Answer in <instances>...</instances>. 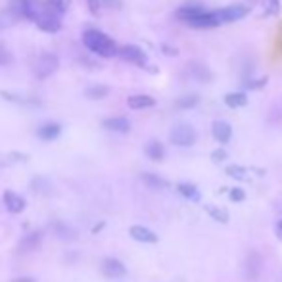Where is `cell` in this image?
<instances>
[{
  "label": "cell",
  "mask_w": 282,
  "mask_h": 282,
  "mask_svg": "<svg viewBox=\"0 0 282 282\" xmlns=\"http://www.w3.org/2000/svg\"><path fill=\"white\" fill-rule=\"evenodd\" d=\"M177 17L180 21H184L188 27L192 29H213V27H219L221 19L217 12H209L200 6H182L177 10Z\"/></svg>",
  "instance_id": "6da1fadb"
},
{
  "label": "cell",
  "mask_w": 282,
  "mask_h": 282,
  "mask_svg": "<svg viewBox=\"0 0 282 282\" xmlns=\"http://www.w3.org/2000/svg\"><path fill=\"white\" fill-rule=\"evenodd\" d=\"M83 42H85V46L90 52L102 56V58H111V56L119 54V48L115 44V40L111 39L110 35L98 31V29H86L83 33Z\"/></svg>",
  "instance_id": "7a4b0ae2"
},
{
  "label": "cell",
  "mask_w": 282,
  "mask_h": 282,
  "mask_svg": "<svg viewBox=\"0 0 282 282\" xmlns=\"http://www.w3.org/2000/svg\"><path fill=\"white\" fill-rule=\"evenodd\" d=\"M58 67H60V60H58V56L52 54V52H42V54L37 56L35 62H33V73H35L39 79L50 77L52 73H56Z\"/></svg>",
  "instance_id": "3957f363"
},
{
  "label": "cell",
  "mask_w": 282,
  "mask_h": 282,
  "mask_svg": "<svg viewBox=\"0 0 282 282\" xmlns=\"http://www.w3.org/2000/svg\"><path fill=\"white\" fill-rule=\"evenodd\" d=\"M169 140L171 144L179 146V148H188L196 142V129L188 123H179L171 129L169 133Z\"/></svg>",
  "instance_id": "277c9868"
},
{
  "label": "cell",
  "mask_w": 282,
  "mask_h": 282,
  "mask_svg": "<svg viewBox=\"0 0 282 282\" xmlns=\"http://www.w3.org/2000/svg\"><path fill=\"white\" fill-rule=\"evenodd\" d=\"M10 8L17 17H25V19L35 21L37 16L40 14V10H42V4L39 0H12Z\"/></svg>",
  "instance_id": "5b68a950"
},
{
  "label": "cell",
  "mask_w": 282,
  "mask_h": 282,
  "mask_svg": "<svg viewBox=\"0 0 282 282\" xmlns=\"http://www.w3.org/2000/svg\"><path fill=\"white\" fill-rule=\"evenodd\" d=\"M35 24H37V27H39L40 31L58 33L62 29V16H56V14L48 12V10L42 6L40 14L37 16V19H35Z\"/></svg>",
  "instance_id": "8992f818"
},
{
  "label": "cell",
  "mask_w": 282,
  "mask_h": 282,
  "mask_svg": "<svg viewBox=\"0 0 282 282\" xmlns=\"http://www.w3.org/2000/svg\"><path fill=\"white\" fill-rule=\"evenodd\" d=\"M248 12H250V10H248V6H244V4H230V6H225V8L217 10L221 24L238 21V19H242V17L248 16Z\"/></svg>",
  "instance_id": "52a82bcc"
},
{
  "label": "cell",
  "mask_w": 282,
  "mask_h": 282,
  "mask_svg": "<svg viewBox=\"0 0 282 282\" xmlns=\"http://www.w3.org/2000/svg\"><path fill=\"white\" fill-rule=\"evenodd\" d=\"M119 56L129 63L134 65H144L146 63V52L138 48L136 44H125V46L119 48Z\"/></svg>",
  "instance_id": "ba28073f"
},
{
  "label": "cell",
  "mask_w": 282,
  "mask_h": 282,
  "mask_svg": "<svg viewBox=\"0 0 282 282\" xmlns=\"http://www.w3.org/2000/svg\"><path fill=\"white\" fill-rule=\"evenodd\" d=\"M102 273L108 276V278H123L127 274L125 265L115 257H106L102 261Z\"/></svg>",
  "instance_id": "9c48e42d"
},
{
  "label": "cell",
  "mask_w": 282,
  "mask_h": 282,
  "mask_svg": "<svg viewBox=\"0 0 282 282\" xmlns=\"http://www.w3.org/2000/svg\"><path fill=\"white\" fill-rule=\"evenodd\" d=\"M4 205H6V209H8L10 213H21L25 212V207H27V202H25L24 196H19L17 192H12V190H8V192H4Z\"/></svg>",
  "instance_id": "30bf717a"
},
{
  "label": "cell",
  "mask_w": 282,
  "mask_h": 282,
  "mask_svg": "<svg viewBox=\"0 0 282 282\" xmlns=\"http://www.w3.org/2000/svg\"><path fill=\"white\" fill-rule=\"evenodd\" d=\"M212 134L217 142H221V144H227V142L232 138V127L228 125L227 121H221V119H217V121H213V125H212Z\"/></svg>",
  "instance_id": "8fae6325"
},
{
  "label": "cell",
  "mask_w": 282,
  "mask_h": 282,
  "mask_svg": "<svg viewBox=\"0 0 282 282\" xmlns=\"http://www.w3.org/2000/svg\"><path fill=\"white\" fill-rule=\"evenodd\" d=\"M127 106L131 110H148V108L156 106V98L148 96V94H133L127 98Z\"/></svg>",
  "instance_id": "7c38bea8"
},
{
  "label": "cell",
  "mask_w": 282,
  "mask_h": 282,
  "mask_svg": "<svg viewBox=\"0 0 282 282\" xmlns=\"http://www.w3.org/2000/svg\"><path fill=\"white\" fill-rule=\"evenodd\" d=\"M129 234L133 236L136 242H142V244H156L157 242L156 232H152L150 228L140 227V225H133V227L129 228Z\"/></svg>",
  "instance_id": "4fadbf2b"
},
{
  "label": "cell",
  "mask_w": 282,
  "mask_h": 282,
  "mask_svg": "<svg viewBox=\"0 0 282 282\" xmlns=\"http://www.w3.org/2000/svg\"><path fill=\"white\" fill-rule=\"evenodd\" d=\"M108 131H113V133H129L131 131V121L123 115H115V118H108L104 119L102 123Z\"/></svg>",
  "instance_id": "5bb4252c"
},
{
  "label": "cell",
  "mask_w": 282,
  "mask_h": 282,
  "mask_svg": "<svg viewBox=\"0 0 282 282\" xmlns=\"http://www.w3.org/2000/svg\"><path fill=\"white\" fill-rule=\"evenodd\" d=\"M37 134H39V138H42V140H48V142L56 140L62 134V125L60 123H54V121H48V123L39 127Z\"/></svg>",
  "instance_id": "9a60e30c"
},
{
  "label": "cell",
  "mask_w": 282,
  "mask_h": 282,
  "mask_svg": "<svg viewBox=\"0 0 282 282\" xmlns=\"http://www.w3.org/2000/svg\"><path fill=\"white\" fill-rule=\"evenodd\" d=\"M40 240H42V232L40 230H35V232H31V234H27L19 242V250L21 251H33V250H37L39 248V244Z\"/></svg>",
  "instance_id": "2e32d148"
},
{
  "label": "cell",
  "mask_w": 282,
  "mask_h": 282,
  "mask_svg": "<svg viewBox=\"0 0 282 282\" xmlns=\"http://www.w3.org/2000/svg\"><path fill=\"white\" fill-rule=\"evenodd\" d=\"M21 161H27L25 154H19V152H0V167H10V165L21 163Z\"/></svg>",
  "instance_id": "e0dca14e"
},
{
  "label": "cell",
  "mask_w": 282,
  "mask_h": 282,
  "mask_svg": "<svg viewBox=\"0 0 282 282\" xmlns=\"http://www.w3.org/2000/svg\"><path fill=\"white\" fill-rule=\"evenodd\" d=\"M140 179L146 186L156 188V190H163V188L169 186V182H167V180L161 179V177H157V175H154V173H142Z\"/></svg>",
  "instance_id": "ac0fdd59"
},
{
  "label": "cell",
  "mask_w": 282,
  "mask_h": 282,
  "mask_svg": "<svg viewBox=\"0 0 282 282\" xmlns=\"http://www.w3.org/2000/svg\"><path fill=\"white\" fill-rule=\"evenodd\" d=\"M146 156L152 159V161H161L165 157V148L161 142L157 140H152L146 144Z\"/></svg>",
  "instance_id": "d6986e66"
},
{
  "label": "cell",
  "mask_w": 282,
  "mask_h": 282,
  "mask_svg": "<svg viewBox=\"0 0 282 282\" xmlns=\"http://www.w3.org/2000/svg\"><path fill=\"white\" fill-rule=\"evenodd\" d=\"M177 190H179L180 196L188 198L192 202H200V192H198L196 184H192V182H179L177 184Z\"/></svg>",
  "instance_id": "ffe728a7"
},
{
  "label": "cell",
  "mask_w": 282,
  "mask_h": 282,
  "mask_svg": "<svg viewBox=\"0 0 282 282\" xmlns=\"http://www.w3.org/2000/svg\"><path fill=\"white\" fill-rule=\"evenodd\" d=\"M225 104H227L228 108H232V110L244 108V106L248 104V96L244 92H228L227 96H225Z\"/></svg>",
  "instance_id": "44dd1931"
},
{
  "label": "cell",
  "mask_w": 282,
  "mask_h": 282,
  "mask_svg": "<svg viewBox=\"0 0 282 282\" xmlns=\"http://www.w3.org/2000/svg\"><path fill=\"white\" fill-rule=\"evenodd\" d=\"M48 12H52L56 16H63L65 14V10L69 6V0H44V4H42Z\"/></svg>",
  "instance_id": "7402d4cb"
},
{
  "label": "cell",
  "mask_w": 282,
  "mask_h": 282,
  "mask_svg": "<svg viewBox=\"0 0 282 282\" xmlns=\"http://www.w3.org/2000/svg\"><path fill=\"white\" fill-rule=\"evenodd\" d=\"M190 69H192V77L198 79V81H204V83H209L213 79L212 71L207 69L202 63H190Z\"/></svg>",
  "instance_id": "603a6c76"
},
{
  "label": "cell",
  "mask_w": 282,
  "mask_h": 282,
  "mask_svg": "<svg viewBox=\"0 0 282 282\" xmlns=\"http://www.w3.org/2000/svg\"><path fill=\"white\" fill-rule=\"evenodd\" d=\"M52 228H54L56 236L62 238V240H73V238H77V230L67 227V225H63V223H54Z\"/></svg>",
  "instance_id": "cb8c5ba5"
},
{
  "label": "cell",
  "mask_w": 282,
  "mask_h": 282,
  "mask_svg": "<svg viewBox=\"0 0 282 282\" xmlns=\"http://www.w3.org/2000/svg\"><path fill=\"white\" fill-rule=\"evenodd\" d=\"M200 104V96L198 94H186V96H180L179 100L175 102V106L179 110H190V108H196Z\"/></svg>",
  "instance_id": "d4e9b609"
},
{
  "label": "cell",
  "mask_w": 282,
  "mask_h": 282,
  "mask_svg": "<svg viewBox=\"0 0 282 282\" xmlns=\"http://www.w3.org/2000/svg\"><path fill=\"white\" fill-rule=\"evenodd\" d=\"M225 173L236 180H250V171L246 167H242V165H228Z\"/></svg>",
  "instance_id": "484cf974"
},
{
  "label": "cell",
  "mask_w": 282,
  "mask_h": 282,
  "mask_svg": "<svg viewBox=\"0 0 282 282\" xmlns=\"http://www.w3.org/2000/svg\"><path fill=\"white\" fill-rule=\"evenodd\" d=\"M278 8H280L278 0H259L261 16H274V14H278Z\"/></svg>",
  "instance_id": "4316f807"
},
{
  "label": "cell",
  "mask_w": 282,
  "mask_h": 282,
  "mask_svg": "<svg viewBox=\"0 0 282 282\" xmlns=\"http://www.w3.org/2000/svg\"><path fill=\"white\" fill-rule=\"evenodd\" d=\"M108 92H110V88H108L106 85H90L85 90L86 96L92 98V100H100V98H104V96H108Z\"/></svg>",
  "instance_id": "83f0119b"
},
{
  "label": "cell",
  "mask_w": 282,
  "mask_h": 282,
  "mask_svg": "<svg viewBox=\"0 0 282 282\" xmlns=\"http://www.w3.org/2000/svg\"><path fill=\"white\" fill-rule=\"evenodd\" d=\"M205 212L212 215V219L219 221V223H223V225H227V223H228V212H227V209H223V207L205 205Z\"/></svg>",
  "instance_id": "f1b7e54d"
},
{
  "label": "cell",
  "mask_w": 282,
  "mask_h": 282,
  "mask_svg": "<svg viewBox=\"0 0 282 282\" xmlns=\"http://www.w3.org/2000/svg\"><path fill=\"white\" fill-rule=\"evenodd\" d=\"M12 62H14V56H12V52H10L4 44H0V65H10Z\"/></svg>",
  "instance_id": "f546056e"
},
{
  "label": "cell",
  "mask_w": 282,
  "mask_h": 282,
  "mask_svg": "<svg viewBox=\"0 0 282 282\" xmlns=\"http://www.w3.org/2000/svg\"><path fill=\"white\" fill-rule=\"evenodd\" d=\"M86 4H88V10L92 12V16H100L102 6H104V0H86Z\"/></svg>",
  "instance_id": "4dcf8cb0"
},
{
  "label": "cell",
  "mask_w": 282,
  "mask_h": 282,
  "mask_svg": "<svg viewBox=\"0 0 282 282\" xmlns=\"http://www.w3.org/2000/svg\"><path fill=\"white\" fill-rule=\"evenodd\" d=\"M228 196H230V200H232V202H244V198H246V194H244L242 188H230Z\"/></svg>",
  "instance_id": "1f68e13d"
},
{
  "label": "cell",
  "mask_w": 282,
  "mask_h": 282,
  "mask_svg": "<svg viewBox=\"0 0 282 282\" xmlns=\"http://www.w3.org/2000/svg\"><path fill=\"white\" fill-rule=\"evenodd\" d=\"M227 159V152L223 148H219V150H215L212 154V161L213 163H221V161H225Z\"/></svg>",
  "instance_id": "d6a6232c"
},
{
  "label": "cell",
  "mask_w": 282,
  "mask_h": 282,
  "mask_svg": "<svg viewBox=\"0 0 282 282\" xmlns=\"http://www.w3.org/2000/svg\"><path fill=\"white\" fill-rule=\"evenodd\" d=\"M10 282H37L35 278H31V276H21V278H14V280Z\"/></svg>",
  "instance_id": "836d02e7"
},
{
  "label": "cell",
  "mask_w": 282,
  "mask_h": 282,
  "mask_svg": "<svg viewBox=\"0 0 282 282\" xmlns=\"http://www.w3.org/2000/svg\"><path fill=\"white\" fill-rule=\"evenodd\" d=\"M276 236H278V240H282V219L276 223Z\"/></svg>",
  "instance_id": "e575fe53"
}]
</instances>
